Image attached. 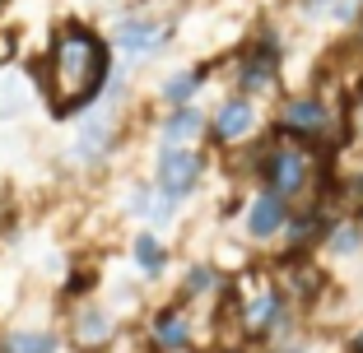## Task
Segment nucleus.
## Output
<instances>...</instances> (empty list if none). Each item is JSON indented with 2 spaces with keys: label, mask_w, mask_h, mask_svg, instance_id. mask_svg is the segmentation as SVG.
<instances>
[{
  "label": "nucleus",
  "mask_w": 363,
  "mask_h": 353,
  "mask_svg": "<svg viewBox=\"0 0 363 353\" xmlns=\"http://www.w3.org/2000/svg\"><path fill=\"white\" fill-rule=\"evenodd\" d=\"M350 353H363V330L354 335V344H350Z\"/></svg>",
  "instance_id": "aec40b11"
},
{
  "label": "nucleus",
  "mask_w": 363,
  "mask_h": 353,
  "mask_svg": "<svg viewBox=\"0 0 363 353\" xmlns=\"http://www.w3.org/2000/svg\"><path fill=\"white\" fill-rule=\"evenodd\" d=\"M303 5H308V14H326L335 23H350L363 14V0H303Z\"/></svg>",
  "instance_id": "f3484780"
},
{
  "label": "nucleus",
  "mask_w": 363,
  "mask_h": 353,
  "mask_svg": "<svg viewBox=\"0 0 363 353\" xmlns=\"http://www.w3.org/2000/svg\"><path fill=\"white\" fill-rule=\"evenodd\" d=\"M261 177H266V186H270V191H279L284 200L303 195V191H308V182H312L308 149H303V144H270V149L261 154Z\"/></svg>",
  "instance_id": "7ed1b4c3"
},
{
  "label": "nucleus",
  "mask_w": 363,
  "mask_h": 353,
  "mask_svg": "<svg viewBox=\"0 0 363 353\" xmlns=\"http://www.w3.org/2000/svg\"><path fill=\"white\" fill-rule=\"evenodd\" d=\"M331 108L321 103V98H289L284 108H279V130L294 139H321L331 130Z\"/></svg>",
  "instance_id": "0eeeda50"
},
{
  "label": "nucleus",
  "mask_w": 363,
  "mask_h": 353,
  "mask_svg": "<svg viewBox=\"0 0 363 353\" xmlns=\"http://www.w3.org/2000/svg\"><path fill=\"white\" fill-rule=\"evenodd\" d=\"M257 130V108H252V93H238V98H224L219 112L210 117V135L214 144H238Z\"/></svg>",
  "instance_id": "1a4fd4ad"
},
{
  "label": "nucleus",
  "mask_w": 363,
  "mask_h": 353,
  "mask_svg": "<svg viewBox=\"0 0 363 353\" xmlns=\"http://www.w3.org/2000/svg\"><path fill=\"white\" fill-rule=\"evenodd\" d=\"M130 260H135V270H140L145 279H159L163 270H168V246L159 242V233L140 228L135 242H130Z\"/></svg>",
  "instance_id": "ddd939ff"
},
{
  "label": "nucleus",
  "mask_w": 363,
  "mask_h": 353,
  "mask_svg": "<svg viewBox=\"0 0 363 353\" xmlns=\"http://www.w3.org/2000/svg\"><path fill=\"white\" fill-rule=\"evenodd\" d=\"M0 353H61L56 330H10L0 340Z\"/></svg>",
  "instance_id": "4468645a"
},
{
  "label": "nucleus",
  "mask_w": 363,
  "mask_h": 353,
  "mask_svg": "<svg viewBox=\"0 0 363 353\" xmlns=\"http://www.w3.org/2000/svg\"><path fill=\"white\" fill-rule=\"evenodd\" d=\"M0 5H5V0H0Z\"/></svg>",
  "instance_id": "412c9836"
},
{
  "label": "nucleus",
  "mask_w": 363,
  "mask_h": 353,
  "mask_svg": "<svg viewBox=\"0 0 363 353\" xmlns=\"http://www.w3.org/2000/svg\"><path fill=\"white\" fill-rule=\"evenodd\" d=\"M117 47H121L126 56L159 52V47H163V28H159L154 19H135V14H130V19L117 23Z\"/></svg>",
  "instance_id": "f8f14e48"
},
{
  "label": "nucleus",
  "mask_w": 363,
  "mask_h": 353,
  "mask_svg": "<svg viewBox=\"0 0 363 353\" xmlns=\"http://www.w3.org/2000/svg\"><path fill=\"white\" fill-rule=\"evenodd\" d=\"M275 79H279V42L275 33H266L238 61V88L242 93H266V88H275Z\"/></svg>",
  "instance_id": "39448f33"
},
{
  "label": "nucleus",
  "mask_w": 363,
  "mask_h": 353,
  "mask_svg": "<svg viewBox=\"0 0 363 353\" xmlns=\"http://www.w3.org/2000/svg\"><path fill=\"white\" fill-rule=\"evenodd\" d=\"M38 88L52 121H75L98 108L112 88V42L84 19H61L47 33V52L38 65Z\"/></svg>",
  "instance_id": "f257e3e1"
},
{
  "label": "nucleus",
  "mask_w": 363,
  "mask_h": 353,
  "mask_svg": "<svg viewBox=\"0 0 363 353\" xmlns=\"http://www.w3.org/2000/svg\"><path fill=\"white\" fill-rule=\"evenodd\" d=\"M201 177H205V154L196 144H163L154 158V191L168 195L172 204L186 200L201 186Z\"/></svg>",
  "instance_id": "f03ea898"
},
{
  "label": "nucleus",
  "mask_w": 363,
  "mask_h": 353,
  "mask_svg": "<svg viewBox=\"0 0 363 353\" xmlns=\"http://www.w3.org/2000/svg\"><path fill=\"white\" fill-rule=\"evenodd\" d=\"M326 233H331V228H321L317 214H303V219H294V224H289V242H294V251L312 246L317 237H326Z\"/></svg>",
  "instance_id": "a211bd4d"
},
{
  "label": "nucleus",
  "mask_w": 363,
  "mask_h": 353,
  "mask_svg": "<svg viewBox=\"0 0 363 353\" xmlns=\"http://www.w3.org/2000/svg\"><path fill=\"white\" fill-rule=\"evenodd\" d=\"M70 340H75V349H84V353L107 349V344L117 340V321H112V311L98 307V302H79L75 316H70Z\"/></svg>",
  "instance_id": "6e6552de"
},
{
  "label": "nucleus",
  "mask_w": 363,
  "mask_h": 353,
  "mask_svg": "<svg viewBox=\"0 0 363 353\" xmlns=\"http://www.w3.org/2000/svg\"><path fill=\"white\" fill-rule=\"evenodd\" d=\"M201 84H205V70H177V75L159 88V103L163 108H182V103H191V98L201 93Z\"/></svg>",
  "instance_id": "2eb2a0df"
},
{
  "label": "nucleus",
  "mask_w": 363,
  "mask_h": 353,
  "mask_svg": "<svg viewBox=\"0 0 363 353\" xmlns=\"http://www.w3.org/2000/svg\"><path fill=\"white\" fill-rule=\"evenodd\" d=\"M117 130H121V117L112 103H98V108L84 112V126H79L75 135V158L79 163H103L107 154H112V144H117Z\"/></svg>",
  "instance_id": "20e7f679"
},
{
  "label": "nucleus",
  "mask_w": 363,
  "mask_h": 353,
  "mask_svg": "<svg viewBox=\"0 0 363 353\" xmlns=\"http://www.w3.org/2000/svg\"><path fill=\"white\" fill-rule=\"evenodd\" d=\"M150 349L154 353H186L196 349V325H191V311L182 302H168L150 316Z\"/></svg>",
  "instance_id": "423d86ee"
},
{
  "label": "nucleus",
  "mask_w": 363,
  "mask_h": 353,
  "mask_svg": "<svg viewBox=\"0 0 363 353\" xmlns=\"http://www.w3.org/2000/svg\"><path fill=\"white\" fill-rule=\"evenodd\" d=\"M326 242H331V251H335V256H350L354 246H359V228L340 224V228H335V233H326Z\"/></svg>",
  "instance_id": "6ab92c4d"
},
{
  "label": "nucleus",
  "mask_w": 363,
  "mask_h": 353,
  "mask_svg": "<svg viewBox=\"0 0 363 353\" xmlns=\"http://www.w3.org/2000/svg\"><path fill=\"white\" fill-rule=\"evenodd\" d=\"M205 130H210V121H205V112L191 108V103L168 108V117L159 121V139H163V144H196Z\"/></svg>",
  "instance_id": "9b49d317"
},
{
  "label": "nucleus",
  "mask_w": 363,
  "mask_h": 353,
  "mask_svg": "<svg viewBox=\"0 0 363 353\" xmlns=\"http://www.w3.org/2000/svg\"><path fill=\"white\" fill-rule=\"evenodd\" d=\"M219 289V270L214 265H191L186 279H182V298H210Z\"/></svg>",
  "instance_id": "dca6fc26"
},
{
  "label": "nucleus",
  "mask_w": 363,
  "mask_h": 353,
  "mask_svg": "<svg viewBox=\"0 0 363 353\" xmlns=\"http://www.w3.org/2000/svg\"><path fill=\"white\" fill-rule=\"evenodd\" d=\"M289 228V200L279 191H261L257 200L247 204V237H257V242H270L275 233Z\"/></svg>",
  "instance_id": "9d476101"
}]
</instances>
